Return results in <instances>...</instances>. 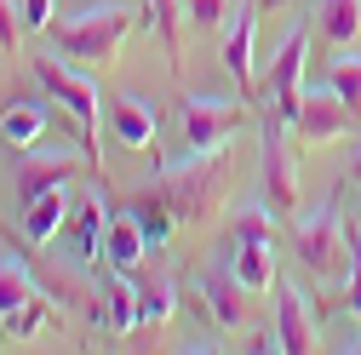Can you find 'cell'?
Instances as JSON below:
<instances>
[{
  "label": "cell",
  "mask_w": 361,
  "mask_h": 355,
  "mask_svg": "<svg viewBox=\"0 0 361 355\" xmlns=\"http://www.w3.org/2000/svg\"><path fill=\"white\" fill-rule=\"evenodd\" d=\"M230 144H218V149H195L184 161H166L161 166V195L166 206L178 212V224H207V218L218 212L224 189H230Z\"/></svg>",
  "instance_id": "1"
},
{
  "label": "cell",
  "mask_w": 361,
  "mask_h": 355,
  "mask_svg": "<svg viewBox=\"0 0 361 355\" xmlns=\"http://www.w3.org/2000/svg\"><path fill=\"white\" fill-rule=\"evenodd\" d=\"M35 75H40V86H47V98H52L58 109H69V120H75V132H80L86 166H92V178H104V120H109V115H104V104H98L92 75L63 69V52L35 58Z\"/></svg>",
  "instance_id": "2"
},
{
  "label": "cell",
  "mask_w": 361,
  "mask_h": 355,
  "mask_svg": "<svg viewBox=\"0 0 361 355\" xmlns=\"http://www.w3.org/2000/svg\"><path fill=\"white\" fill-rule=\"evenodd\" d=\"M132 18L126 6H86L75 18H52V52H63L69 63H86V69H109L132 35Z\"/></svg>",
  "instance_id": "3"
},
{
  "label": "cell",
  "mask_w": 361,
  "mask_h": 355,
  "mask_svg": "<svg viewBox=\"0 0 361 355\" xmlns=\"http://www.w3.org/2000/svg\"><path fill=\"white\" fill-rule=\"evenodd\" d=\"M293 252L310 275L344 281L350 275V230H338V195L327 206H315L310 218H293Z\"/></svg>",
  "instance_id": "4"
},
{
  "label": "cell",
  "mask_w": 361,
  "mask_h": 355,
  "mask_svg": "<svg viewBox=\"0 0 361 355\" xmlns=\"http://www.w3.org/2000/svg\"><path fill=\"white\" fill-rule=\"evenodd\" d=\"M252 104L235 92V98H184L178 104V126H184V149H218V144H230L235 132L247 126Z\"/></svg>",
  "instance_id": "5"
},
{
  "label": "cell",
  "mask_w": 361,
  "mask_h": 355,
  "mask_svg": "<svg viewBox=\"0 0 361 355\" xmlns=\"http://www.w3.org/2000/svg\"><path fill=\"white\" fill-rule=\"evenodd\" d=\"M304 58H310V23L287 29V40L276 46V58H269V69L258 80V92L276 98V115L287 126H298V115H304Z\"/></svg>",
  "instance_id": "6"
},
{
  "label": "cell",
  "mask_w": 361,
  "mask_h": 355,
  "mask_svg": "<svg viewBox=\"0 0 361 355\" xmlns=\"http://www.w3.org/2000/svg\"><path fill=\"white\" fill-rule=\"evenodd\" d=\"M281 115H264L258 132H264V206L276 212V218H293L298 206V178H293V155L281 144Z\"/></svg>",
  "instance_id": "7"
},
{
  "label": "cell",
  "mask_w": 361,
  "mask_h": 355,
  "mask_svg": "<svg viewBox=\"0 0 361 355\" xmlns=\"http://www.w3.org/2000/svg\"><path fill=\"white\" fill-rule=\"evenodd\" d=\"M276 332L287 344V355H310L315 344H322V332H315V309H310V292L298 281H276Z\"/></svg>",
  "instance_id": "8"
},
{
  "label": "cell",
  "mask_w": 361,
  "mask_h": 355,
  "mask_svg": "<svg viewBox=\"0 0 361 355\" xmlns=\"http://www.w3.org/2000/svg\"><path fill=\"white\" fill-rule=\"evenodd\" d=\"M252 40H258V6L247 0L241 12H230V23H224V63H230V80L235 92L252 104L258 98V80H252Z\"/></svg>",
  "instance_id": "9"
},
{
  "label": "cell",
  "mask_w": 361,
  "mask_h": 355,
  "mask_svg": "<svg viewBox=\"0 0 361 355\" xmlns=\"http://www.w3.org/2000/svg\"><path fill=\"white\" fill-rule=\"evenodd\" d=\"M75 161H86V155H69V149H23V161H18V201L29 206L35 195H47V189H58V184H75Z\"/></svg>",
  "instance_id": "10"
},
{
  "label": "cell",
  "mask_w": 361,
  "mask_h": 355,
  "mask_svg": "<svg viewBox=\"0 0 361 355\" xmlns=\"http://www.w3.org/2000/svg\"><path fill=\"white\" fill-rule=\"evenodd\" d=\"M201 298H207V316H212L218 327H247V321H252V304H258V292L241 287L235 270H207Z\"/></svg>",
  "instance_id": "11"
},
{
  "label": "cell",
  "mask_w": 361,
  "mask_h": 355,
  "mask_svg": "<svg viewBox=\"0 0 361 355\" xmlns=\"http://www.w3.org/2000/svg\"><path fill=\"white\" fill-rule=\"evenodd\" d=\"M350 120H355V109L327 86V92H304V115H298L293 132H298L304 144H327V138H344Z\"/></svg>",
  "instance_id": "12"
},
{
  "label": "cell",
  "mask_w": 361,
  "mask_h": 355,
  "mask_svg": "<svg viewBox=\"0 0 361 355\" xmlns=\"http://www.w3.org/2000/svg\"><path fill=\"white\" fill-rule=\"evenodd\" d=\"M109 126H115V144L138 149V155H155V138H161V115H155L144 98H115V104H109Z\"/></svg>",
  "instance_id": "13"
},
{
  "label": "cell",
  "mask_w": 361,
  "mask_h": 355,
  "mask_svg": "<svg viewBox=\"0 0 361 355\" xmlns=\"http://www.w3.org/2000/svg\"><path fill=\"white\" fill-rule=\"evenodd\" d=\"M98 321L109 327V332H138V275L132 270H109L104 281H98Z\"/></svg>",
  "instance_id": "14"
},
{
  "label": "cell",
  "mask_w": 361,
  "mask_h": 355,
  "mask_svg": "<svg viewBox=\"0 0 361 355\" xmlns=\"http://www.w3.org/2000/svg\"><path fill=\"white\" fill-rule=\"evenodd\" d=\"M144 252H149V241H144V224L132 218V206L109 212V230H104V263H109V270H138Z\"/></svg>",
  "instance_id": "15"
},
{
  "label": "cell",
  "mask_w": 361,
  "mask_h": 355,
  "mask_svg": "<svg viewBox=\"0 0 361 355\" xmlns=\"http://www.w3.org/2000/svg\"><path fill=\"white\" fill-rule=\"evenodd\" d=\"M69 184H58V189H47V195H35L29 206H23V235H29V247H52L58 241V230L69 224Z\"/></svg>",
  "instance_id": "16"
},
{
  "label": "cell",
  "mask_w": 361,
  "mask_h": 355,
  "mask_svg": "<svg viewBox=\"0 0 361 355\" xmlns=\"http://www.w3.org/2000/svg\"><path fill=\"white\" fill-rule=\"evenodd\" d=\"M52 126V109L35 104V98H12L6 109H0V138H6L12 149H35L40 138H47Z\"/></svg>",
  "instance_id": "17"
},
{
  "label": "cell",
  "mask_w": 361,
  "mask_h": 355,
  "mask_svg": "<svg viewBox=\"0 0 361 355\" xmlns=\"http://www.w3.org/2000/svg\"><path fill=\"white\" fill-rule=\"evenodd\" d=\"M144 29L161 35L172 69H184V0H144Z\"/></svg>",
  "instance_id": "18"
},
{
  "label": "cell",
  "mask_w": 361,
  "mask_h": 355,
  "mask_svg": "<svg viewBox=\"0 0 361 355\" xmlns=\"http://www.w3.org/2000/svg\"><path fill=\"white\" fill-rule=\"evenodd\" d=\"M230 270L241 275V287L269 292V287H276V258H269V241H235V252H230Z\"/></svg>",
  "instance_id": "19"
},
{
  "label": "cell",
  "mask_w": 361,
  "mask_h": 355,
  "mask_svg": "<svg viewBox=\"0 0 361 355\" xmlns=\"http://www.w3.org/2000/svg\"><path fill=\"white\" fill-rule=\"evenodd\" d=\"M315 35L333 40V46H350L361 35V0H322L315 6Z\"/></svg>",
  "instance_id": "20"
},
{
  "label": "cell",
  "mask_w": 361,
  "mask_h": 355,
  "mask_svg": "<svg viewBox=\"0 0 361 355\" xmlns=\"http://www.w3.org/2000/svg\"><path fill=\"white\" fill-rule=\"evenodd\" d=\"M178 309V281L172 275H138V327H161Z\"/></svg>",
  "instance_id": "21"
},
{
  "label": "cell",
  "mask_w": 361,
  "mask_h": 355,
  "mask_svg": "<svg viewBox=\"0 0 361 355\" xmlns=\"http://www.w3.org/2000/svg\"><path fill=\"white\" fill-rule=\"evenodd\" d=\"M104 230H109V206H104L98 195L80 201V212H75V247H80V263L104 258Z\"/></svg>",
  "instance_id": "22"
},
{
  "label": "cell",
  "mask_w": 361,
  "mask_h": 355,
  "mask_svg": "<svg viewBox=\"0 0 361 355\" xmlns=\"http://www.w3.org/2000/svg\"><path fill=\"white\" fill-rule=\"evenodd\" d=\"M35 292H40V281L29 275V263H23V258H6V263H0V321H6L18 304H29Z\"/></svg>",
  "instance_id": "23"
},
{
  "label": "cell",
  "mask_w": 361,
  "mask_h": 355,
  "mask_svg": "<svg viewBox=\"0 0 361 355\" xmlns=\"http://www.w3.org/2000/svg\"><path fill=\"white\" fill-rule=\"evenodd\" d=\"M132 218L144 224V241L149 247H161L172 235V224H178V212L166 206V195H138V201H132Z\"/></svg>",
  "instance_id": "24"
},
{
  "label": "cell",
  "mask_w": 361,
  "mask_h": 355,
  "mask_svg": "<svg viewBox=\"0 0 361 355\" xmlns=\"http://www.w3.org/2000/svg\"><path fill=\"white\" fill-rule=\"evenodd\" d=\"M47 316H52V304H47V292H35L29 304H18L12 316H6V338H18V344H29L40 327H47Z\"/></svg>",
  "instance_id": "25"
},
{
  "label": "cell",
  "mask_w": 361,
  "mask_h": 355,
  "mask_svg": "<svg viewBox=\"0 0 361 355\" xmlns=\"http://www.w3.org/2000/svg\"><path fill=\"white\" fill-rule=\"evenodd\" d=\"M327 86L361 115V58H344V46H338V58H333V75H327Z\"/></svg>",
  "instance_id": "26"
},
{
  "label": "cell",
  "mask_w": 361,
  "mask_h": 355,
  "mask_svg": "<svg viewBox=\"0 0 361 355\" xmlns=\"http://www.w3.org/2000/svg\"><path fill=\"white\" fill-rule=\"evenodd\" d=\"M235 241H276V212L269 206H247L235 218Z\"/></svg>",
  "instance_id": "27"
},
{
  "label": "cell",
  "mask_w": 361,
  "mask_h": 355,
  "mask_svg": "<svg viewBox=\"0 0 361 355\" xmlns=\"http://www.w3.org/2000/svg\"><path fill=\"white\" fill-rule=\"evenodd\" d=\"M184 23H195V29H224V23H230V0H184Z\"/></svg>",
  "instance_id": "28"
},
{
  "label": "cell",
  "mask_w": 361,
  "mask_h": 355,
  "mask_svg": "<svg viewBox=\"0 0 361 355\" xmlns=\"http://www.w3.org/2000/svg\"><path fill=\"white\" fill-rule=\"evenodd\" d=\"M350 230V281H344V309H355L361 316V230L355 224H344Z\"/></svg>",
  "instance_id": "29"
},
{
  "label": "cell",
  "mask_w": 361,
  "mask_h": 355,
  "mask_svg": "<svg viewBox=\"0 0 361 355\" xmlns=\"http://www.w3.org/2000/svg\"><path fill=\"white\" fill-rule=\"evenodd\" d=\"M0 46L23 52V6L18 0H0Z\"/></svg>",
  "instance_id": "30"
},
{
  "label": "cell",
  "mask_w": 361,
  "mask_h": 355,
  "mask_svg": "<svg viewBox=\"0 0 361 355\" xmlns=\"http://www.w3.org/2000/svg\"><path fill=\"white\" fill-rule=\"evenodd\" d=\"M52 12H58V0H23V29H29V35L52 29Z\"/></svg>",
  "instance_id": "31"
},
{
  "label": "cell",
  "mask_w": 361,
  "mask_h": 355,
  "mask_svg": "<svg viewBox=\"0 0 361 355\" xmlns=\"http://www.w3.org/2000/svg\"><path fill=\"white\" fill-rule=\"evenodd\" d=\"M252 349H258V355H276V349H287V344H281V332H252Z\"/></svg>",
  "instance_id": "32"
},
{
  "label": "cell",
  "mask_w": 361,
  "mask_h": 355,
  "mask_svg": "<svg viewBox=\"0 0 361 355\" xmlns=\"http://www.w3.org/2000/svg\"><path fill=\"white\" fill-rule=\"evenodd\" d=\"M287 0H258V18H269V12H281Z\"/></svg>",
  "instance_id": "33"
},
{
  "label": "cell",
  "mask_w": 361,
  "mask_h": 355,
  "mask_svg": "<svg viewBox=\"0 0 361 355\" xmlns=\"http://www.w3.org/2000/svg\"><path fill=\"white\" fill-rule=\"evenodd\" d=\"M344 349H350V355H361V332H350V338H344Z\"/></svg>",
  "instance_id": "34"
},
{
  "label": "cell",
  "mask_w": 361,
  "mask_h": 355,
  "mask_svg": "<svg viewBox=\"0 0 361 355\" xmlns=\"http://www.w3.org/2000/svg\"><path fill=\"white\" fill-rule=\"evenodd\" d=\"M355 189H361V155H355Z\"/></svg>",
  "instance_id": "35"
}]
</instances>
